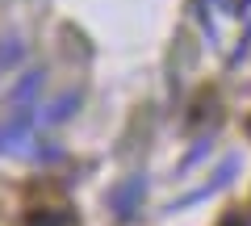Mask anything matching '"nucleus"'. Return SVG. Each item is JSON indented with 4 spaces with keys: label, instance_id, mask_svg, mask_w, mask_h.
I'll list each match as a JSON object with an SVG mask.
<instances>
[{
    "label": "nucleus",
    "instance_id": "1",
    "mask_svg": "<svg viewBox=\"0 0 251 226\" xmlns=\"http://www.w3.org/2000/svg\"><path fill=\"white\" fill-rule=\"evenodd\" d=\"M72 222V214H67V209L63 205H34V209H25V214H21V226H67Z\"/></svg>",
    "mask_w": 251,
    "mask_h": 226
},
{
    "label": "nucleus",
    "instance_id": "2",
    "mask_svg": "<svg viewBox=\"0 0 251 226\" xmlns=\"http://www.w3.org/2000/svg\"><path fill=\"white\" fill-rule=\"evenodd\" d=\"M218 226H251V222L239 214V209H230V214H222V218H218Z\"/></svg>",
    "mask_w": 251,
    "mask_h": 226
},
{
    "label": "nucleus",
    "instance_id": "3",
    "mask_svg": "<svg viewBox=\"0 0 251 226\" xmlns=\"http://www.w3.org/2000/svg\"><path fill=\"white\" fill-rule=\"evenodd\" d=\"M247 134H251V118H247Z\"/></svg>",
    "mask_w": 251,
    "mask_h": 226
}]
</instances>
